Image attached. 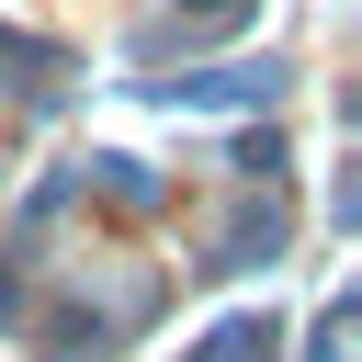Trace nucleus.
<instances>
[{
	"instance_id": "f257e3e1",
	"label": "nucleus",
	"mask_w": 362,
	"mask_h": 362,
	"mask_svg": "<svg viewBox=\"0 0 362 362\" xmlns=\"http://www.w3.org/2000/svg\"><path fill=\"white\" fill-rule=\"evenodd\" d=\"M192 11H204V23H238V0H192Z\"/></svg>"
}]
</instances>
